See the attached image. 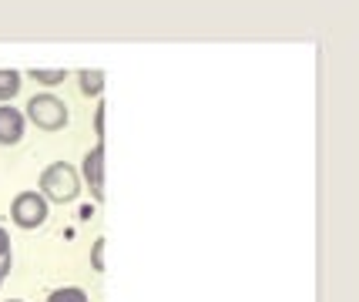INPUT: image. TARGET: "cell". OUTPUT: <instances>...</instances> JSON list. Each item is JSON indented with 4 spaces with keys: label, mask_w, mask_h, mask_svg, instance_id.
<instances>
[{
    "label": "cell",
    "mask_w": 359,
    "mask_h": 302,
    "mask_svg": "<svg viewBox=\"0 0 359 302\" xmlns=\"http://www.w3.org/2000/svg\"><path fill=\"white\" fill-rule=\"evenodd\" d=\"M78 191H81V178L67 161H54V165L44 168V175H41V195L44 198L67 205V202L78 198Z\"/></svg>",
    "instance_id": "6da1fadb"
},
{
    "label": "cell",
    "mask_w": 359,
    "mask_h": 302,
    "mask_svg": "<svg viewBox=\"0 0 359 302\" xmlns=\"http://www.w3.org/2000/svg\"><path fill=\"white\" fill-rule=\"evenodd\" d=\"M27 118H31L34 125L41 128V131H61L67 128V104H64L57 95H34L27 101Z\"/></svg>",
    "instance_id": "7a4b0ae2"
},
{
    "label": "cell",
    "mask_w": 359,
    "mask_h": 302,
    "mask_svg": "<svg viewBox=\"0 0 359 302\" xmlns=\"http://www.w3.org/2000/svg\"><path fill=\"white\" fill-rule=\"evenodd\" d=\"M11 219H14L17 228H41L47 222V198L37 195V191H20L11 205Z\"/></svg>",
    "instance_id": "3957f363"
},
{
    "label": "cell",
    "mask_w": 359,
    "mask_h": 302,
    "mask_svg": "<svg viewBox=\"0 0 359 302\" xmlns=\"http://www.w3.org/2000/svg\"><path fill=\"white\" fill-rule=\"evenodd\" d=\"M84 181L91 185V195L101 202L104 198V144H94L91 151L84 155Z\"/></svg>",
    "instance_id": "277c9868"
},
{
    "label": "cell",
    "mask_w": 359,
    "mask_h": 302,
    "mask_svg": "<svg viewBox=\"0 0 359 302\" xmlns=\"http://www.w3.org/2000/svg\"><path fill=\"white\" fill-rule=\"evenodd\" d=\"M24 111H17L14 104H0V144H17L24 138Z\"/></svg>",
    "instance_id": "5b68a950"
},
{
    "label": "cell",
    "mask_w": 359,
    "mask_h": 302,
    "mask_svg": "<svg viewBox=\"0 0 359 302\" xmlns=\"http://www.w3.org/2000/svg\"><path fill=\"white\" fill-rule=\"evenodd\" d=\"M78 84H81V95L101 97V91H104V71H81Z\"/></svg>",
    "instance_id": "8992f818"
},
{
    "label": "cell",
    "mask_w": 359,
    "mask_h": 302,
    "mask_svg": "<svg viewBox=\"0 0 359 302\" xmlns=\"http://www.w3.org/2000/svg\"><path fill=\"white\" fill-rule=\"evenodd\" d=\"M17 95H20V74L11 67H0V104H7Z\"/></svg>",
    "instance_id": "52a82bcc"
},
{
    "label": "cell",
    "mask_w": 359,
    "mask_h": 302,
    "mask_svg": "<svg viewBox=\"0 0 359 302\" xmlns=\"http://www.w3.org/2000/svg\"><path fill=\"white\" fill-rule=\"evenodd\" d=\"M47 302H88V292L78 286H64V289H54Z\"/></svg>",
    "instance_id": "ba28073f"
},
{
    "label": "cell",
    "mask_w": 359,
    "mask_h": 302,
    "mask_svg": "<svg viewBox=\"0 0 359 302\" xmlns=\"http://www.w3.org/2000/svg\"><path fill=\"white\" fill-rule=\"evenodd\" d=\"M31 78L37 81V84H44V88H54V84H64L67 71H37V67H34Z\"/></svg>",
    "instance_id": "9c48e42d"
},
{
    "label": "cell",
    "mask_w": 359,
    "mask_h": 302,
    "mask_svg": "<svg viewBox=\"0 0 359 302\" xmlns=\"http://www.w3.org/2000/svg\"><path fill=\"white\" fill-rule=\"evenodd\" d=\"M91 266H94V272L108 269V266H104V239H94V245H91Z\"/></svg>",
    "instance_id": "30bf717a"
},
{
    "label": "cell",
    "mask_w": 359,
    "mask_h": 302,
    "mask_svg": "<svg viewBox=\"0 0 359 302\" xmlns=\"http://www.w3.org/2000/svg\"><path fill=\"white\" fill-rule=\"evenodd\" d=\"M104 114H108V108H104V101H101L97 111H94V135H97V138H104Z\"/></svg>",
    "instance_id": "8fae6325"
},
{
    "label": "cell",
    "mask_w": 359,
    "mask_h": 302,
    "mask_svg": "<svg viewBox=\"0 0 359 302\" xmlns=\"http://www.w3.org/2000/svg\"><path fill=\"white\" fill-rule=\"evenodd\" d=\"M4 259H11V235H7V228L0 225V262Z\"/></svg>",
    "instance_id": "7c38bea8"
},
{
    "label": "cell",
    "mask_w": 359,
    "mask_h": 302,
    "mask_svg": "<svg viewBox=\"0 0 359 302\" xmlns=\"http://www.w3.org/2000/svg\"><path fill=\"white\" fill-rule=\"evenodd\" d=\"M7 272H11V259H4V262H0V286H4V279H7Z\"/></svg>",
    "instance_id": "4fadbf2b"
},
{
    "label": "cell",
    "mask_w": 359,
    "mask_h": 302,
    "mask_svg": "<svg viewBox=\"0 0 359 302\" xmlns=\"http://www.w3.org/2000/svg\"><path fill=\"white\" fill-rule=\"evenodd\" d=\"M7 302H24V299H7Z\"/></svg>",
    "instance_id": "5bb4252c"
}]
</instances>
